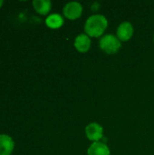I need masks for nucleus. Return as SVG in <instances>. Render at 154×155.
Wrapping results in <instances>:
<instances>
[{"instance_id":"f257e3e1","label":"nucleus","mask_w":154,"mask_h":155,"mask_svg":"<svg viewBox=\"0 0 154 155\" xmlns=\"http://www.w3.org/2000/svg\"><path fill=\"white\" fill-rule=\"evenodd\" d=\"M108 26V21L103 15H93L86 20L84 32L89 37L101 36Z\"/></svg>"},{"instance_id":"f03ea898","label":"nucleus","mask_w":154,"mask_h":155,"mask_svg":"<svg viewBox=\"0 0 154 155\" xmlns=\"http://www.w3.org/2000/svg\"><path fill=\"white\" fill-rule=\"evenodd\" d=\"M100 48L106 54H116L122 47L121 41L114 35H105L99 41Z\"/></svg>"},{"instance_id":"7ed1b4c3","label":"nucleus","mask_w":154,"mask_h":155,"mask_svg":"<svg viewBox=\"0 0 154 155\" xmlns=\"http://www.w3.org/2000/svg\"><path fill=\"white\" fill-rule=\"evenodd\" d=\"M64 15L70 20H75L82 15L83 6L79 2H70L64 7Z\"/></svg>"},{"instance_id":"20e7f679","label":"nucleus","mask_w":154,"mask_h":155,"mask_svg":"<svg viewBox=\"0 0 154 155\" xmlns=\"http://www.w3.org/2000/svg\"><path fill=\"white\" fill-rule=\"evenodd\" d=\"M85 134L88 140L96 143L100 142L103 136V129L97 123H91L85 127Z\"/></svg>"},{"instance_id":"39448f33","label":"nucleus","mask_w":154,"mask_h":155,"mask_svg":"<svg viewBox=\"0 0 154 155\" xmlns=\"http://www.w3.org/2000/svg\"><path fill=\"white\" fill-rule=\"evenodd\" d=\"M116 33L120 41H128L133 35V26L130 22H123L118 26Z\"/></svg>"},{"instance_id":"423d86ee","label":"nucleus","mask_w":154,"mask_h":155,"mask_svg":"<svg viewBox=\"0 0 154 155\" xmlns=\"http://www.w3.org/2000/svg\"><path fill=\"white\" fill-rule=\"evenodd\" d=\"M74 45L78 52L86 53L91 47V39L86 34H81L76 36Z\"/></svg>"},{"instance_id":"0eeeda50","label":"nucleus","mask_w":154,"mask_h":155,"mask_svg":"<svg viewBox=\"0 0 154 155\" xmlns=\"http://www.w3.org/2000/svg\"><path fill=\"white\" fill-rule=\"evenodd\" d=\"M15 147L13 139L6 134H0V155H10Z\"/></svg>"},{"instance_id":"6e6552de","label":"nucleus","mask_w":154,"mask_h":155,"mask_svg":"<svg viewBox=\"0 0 154 155\" xmlns=\"http://www.w3.org/2000/svg\"><path fill=\"white\" fill-rule=\"evenodd\" d=\"M88 155H110V149L109 147L101 142L93 143L88 150H87Z\"/></svg>"},{"instance_id":"1a4fd4ad","label":"nucleus","mask_w":154,"mask_h":155,"mask_svg":"<svg viewBox=\"0 0 154 155\" xmlns=\"http://www.w3.org/2000/svg\"><path fill=\"white\" fill-rule=\"evenodd\" d=\"M33 5L34 10L42 15H47L52 7V3L49 0H34L33 1Z\"/></svg>"},{"instance_id":"9d476101","label":"nucleus","mask_w":154,"mask_h":155,"mask_svg":"<svg viewBox=\"0 0 154 155\" xmlns=\"http://www.w3.org/2000/svg\"><path fill=\"white\" fill-rule=\"evenodd\" d=\"M45 24L48 27L52 29H57L64 25V18L59 14H52L46 17Z\"/></svg>"},{"instance_id":"9b49d317","label":"nucleus","mask_w":154,"mask_h":155,"mask_svg":"<svg viewBox=\"0 0 154 155\" xmlns=\"http://www.w3.org/2000/svg\"><path fill=\"white\" fill-rule=\"evenodd\" d=\"M3 3H4V1H3V0H0V7L2 6V5H3Z\"/></svg>"},{"instance_id":"f8f14e48","label":"nucleus","mask_w":154,"mask_h":155,"mask_svg":"<svg viewBox=\"0 0 154 155\" xmlns=\"http://www.w3.org/2000/svg\"><path fill=\"white\" fill-rule=\"evenodd\" d=\"M153 40H154V36H153Z\"/></svg>"}]
</instances>
